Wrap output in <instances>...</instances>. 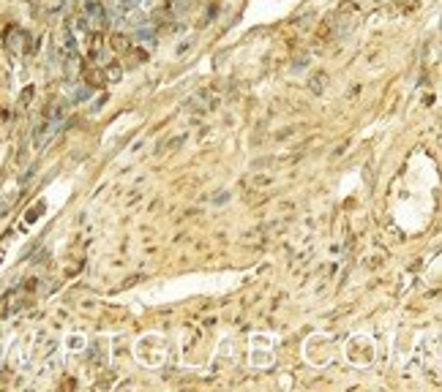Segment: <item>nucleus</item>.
Listing matches in <instances>:
<instances>
[{
  "label": "nucleus",
  "instance_id": "nucleus-1",
  "mask_svg": "<svg viewBox=\"0 0 442 392\" xmlns=\"http://www.w3.org/2000/svg\"><path fill=\"white\" fill-rule=\"evenodd\" d=\"M85 19H88V25L93 30H106V25H109V17H106L104 6L99 0H88L85 3Z\"/></svg>",
  "mask_w": 442,
  "mask_h": 392
},
{
  "label": "nucleus",
  "instance_id": "nucleus-2",
  "mask_svg": "<svg viewBox=\"0 0 442 392\" xmlns=\"http://www.w3.org/2000/svg\"><path fill=\"white\" fill-rule=\"evenodd\" d=\"M58 52L63 55L66 60H74L77 58V38L71 33V28H63L58 35Z\"/></svg>",
  "mask_w": 442,
  "mask_h": 392
},
{
  "label": "nucleus",
  "instance_id": "nucleus-3",
  "mask_svg": "<svg viewBox=\"0 0 442 392\" xmlns=\"http://www.w3.org/2000/svg\"><path fill=\"white\" fill-rule=\"evenodd\" d=\"M183 142H186V134H183V136H175V139H167V142H161V145L156 147V152H159V155H164V152H175L177 147L183 145Z\"/></svg>",
  "mask_w": 442,
  "mask_h": 392
},
{
  "label": "nucleus",
  "instance_id": "nucleus-4",
  "mask_svg": "<svg viewBox=\"0 0 442 392\" xmlns=\"http://www.w3.org/2000/svg\"><path fill=\"white\" fill-rule=\"evenodd\" d=\"M308 88H311V93H325V88H328V74H317L311 76V82H308Z\"/></svg>",
  "mask_w": 442,
  "mask_h": 392
},
{
  "label": "nucleus",
  "instance_id": "nucleus-5",
  "mask_svg": "<svg viewBox=\"0 0 442 392\" xmlns=\"http://www.w3.org/2000/svg\"><path fill=\"white\" fill-rule=\"evenodd\" d=\"M112 49L115 52H129V38L126 35H112Z\"/></svg>",
  "mask_w": 442,
  "mask_h": 392
},
{
  "label": "nucleus",
  "instance_id": "nucleus-6",
  "mask_svg": "<svg viewBox=\"0 0 442 392\" xmlns=\"http://www.w3.org/2000/svg\"><path fill=\"white\" fill-rule=\"evenodd\" d=\"M120 76H123V68H120L118 63H109V65H106L104 79H112V82H115V79H120Z\"/></svg>",
  "mask_w": 442,
  "mask_h": 392
},
{
  "label": "nucleus",
  "instance_id": "nucleus-7",
  "mask_svg": "<svg viewBox=\"0 0 442 392\" xmlns=\"http://www.w3.org/2000/svg\"><path fill=\"white\" fill-rule=\"evenodd\" d=\"M88 82L93 85V88H99V85H104V74H101V71H90V74H88Z\"/></svg>",
  "mask_w": 442,
  "mask_h": 392
},
{
  "label": "nucleus",
  "instance_id": "nucleus-8",
  "mask_svg": "<svg viewBox=\"0 0 442 392\" xmlns=\"http://www.w3.org/2000/svg\"><path fill=\"white\" fill-rule=\"evenodd\" d=\"M227 199H230V193H227V191H221V193L216 196V199H213V205H224Z\"/></svg>",
  "mask_w": 442,
  "mask_h": 392
},
{
  "label": "nucleus",
  "instance_id": "nucleus-9",
  "mask_svg": "<svg viewBox=\"0 0 442 392\" xmlns=\"http://www.w3.org/2000/svg\"><path fill=\"white\" fill-rule=\"evenodd\" d=\"M88 95H90V88H85V90H77V95H74V98H77V101H85Z\"/></svg>",
  "mask_w": 442,
  "mask_h": 392
},
{
  "label": "nucleus",
  "instance_id": "nucleus-10",
  "mask_svg": "<svg viewBox=\"0 0 442 392\" xmlns=\"http://www.w3.org/2000/svg\"><path fill=\"white\" fill-rule=\"evenodd\" d=\"M30 95H33V88H28V90H25V93H22V98H19V104L25 106V104L30 101Z\"/></svg>",
  "mask_w": 442,
  "mask_h": 392
},
{
  "label": "nucleus",
  "instance_id": "nucleus-11",
  "mask_svg": "<svg viewBox=\"0 0 442 392\" xmlns=\"http://www.w3.org/2000/svg\"><path fill=\"white\" fill-rule=\"evenodd\" d=\"M418 6V0H404V8H415Z\"/></svg>",
  "mask_w": 442,
  "mask_h": 392
}]
</instances>
